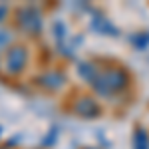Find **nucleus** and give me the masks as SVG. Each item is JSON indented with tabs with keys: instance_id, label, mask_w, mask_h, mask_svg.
<instances>
[{
	"instance_id": "obj_1",
	"label": "nucleus",
	"mask_w": 149,
	"mask_h": 149,
	"mask_svg": "<svg viewBox=\"0 0 149 149\" xmlns=\"http://www.w3.org/2000/svg\"><path fill=\"white\" fill-rule=\"evenodd\" d=\"M127 86H129V74L123 68H117V66L100 70L95 80L92 81L93 92L100 97H105V100H109L117 92H123Z\"/></svg>"
},
{
	"instance_id": "obj_2",
	"label": "nucleus",
	"mask_w": 149,
	"mask_h": 149,
	"mask_svg": "<svg viewBox=\"0 0 149 149\" xmlns=\"http://www.w3.org/2000/svg\"><path fill=\"white\" fill-rule=\"evenodd\" d=\"M30 64V50L26 44H12L4 54H2V62H0V68L2 72L8 76V78H18L22 76L26 68Z\"/></svg>"
},
{
	"instance_id": "obj_3",
	"label": "nucleus",
	"mask_w": 149,
	"mask_h": 149,
	"mask_svg": "<svg viewBox=\"0 0 149 149\" xmlns=\"http://www.w3.org/2000/svg\"><path fill=\"white\" fill-rule=\"evenodd\" d=\"M16 26L18 30L28 36H38L42 32V14L34 6H24L16 14Z\"/></svg>"
},
{
	"instance_id": "obj_4",
	"label": "nucleus",
	"mask_w": 149,
	"mask_h": 149,
	"mask_svg": "<svg viewBox=\"0 0 149 149\" xmlns=\"http://www.w3.org/2000/svg\"><path fill=\"white\" fill-rule=\"evenodd\" d=\"M72 111L76 115H81V117H97V115L102 113V107H100V103H97V100L93 95L81 93V95H78L74 100Z\"/></svg>"
},
{
	"instance_id": "obj_5",
	"label": "nucleus",
	"mask_w": 149,
	"mask_h": 149,
	"mask_svg": "<svg viewBox=\"0 0 149 149\" xmlns=\"http://www.w3.org/2000/svg\"><path fill=\"white\" fill-rule=\"evenodd\" d=\"M38 86H42L48 92H58L60 88L66 86V74H64L62 70H56V68L46 70V72L38 78Z\"/></svg>"
},
{
	"instance_id": "obj_6",
	"label": "nucleus",
	"mask_w": 149,
	"mask_h": 149,
	"mask_svg": "<svg viewBox=\"0 0 149 149\" xmlns=\"http://www.w3.org/2000/svg\"><path fill=\"white\" fill-rule=\"evenodd\" d=\"M97 72H100V68L93 66L92 62H80V64H78V76H80L84 81H88L90 86H92V81L95 80Z\"/></svg>"
},
{
	"instance_id": "obj_7",
	"label": "nucleus",
	"mask_w": 149,
	"mask_h": 149,
	"mask_svg": "<svg viewBox=\"0 0 149 149\" xmlns=\"http://www.w3.org/2000/svg\"><path fill=\"white\" fill-rule=\"evenodd\" d=\"M133 147L135 149H149V133L145 127H137L133 133Z\"/></svg>"
},
{
	"instance_id": "obj_8",
	"label": "nucleus",
	"mask_w": 149,
	"mask_h": 149,
	"mask_svg": "<svg viewBox=\"0 0 149 149\" xmlns=\"http://www.w3.org/2000/svg\"><path fill=\"white\" fill-rule=\"evenodd\" d=\"M6 12H8V8H6V6H0V22L4 20L2 16H6Z\"/></svg>"
}]
</instances>
